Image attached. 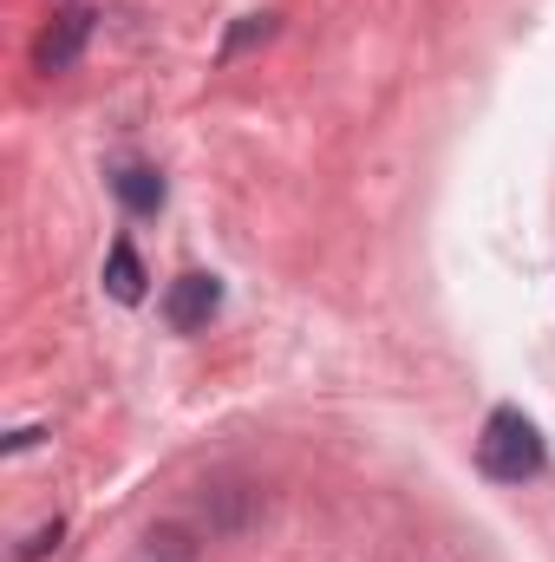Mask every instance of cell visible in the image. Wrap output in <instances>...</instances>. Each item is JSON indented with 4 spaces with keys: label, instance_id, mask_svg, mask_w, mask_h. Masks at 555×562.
Returning <instances> with one entry per match:
<instances>
[{
    "label": "cell",
    "instance_id": "cell-1",
    "mask_svg": "<svg viewBox=\"0 0 555 562\" xmlns=\"http://www.w3.org/2000/svg\"><path fill=\"white\" fill-rule=\"evenodd\" d=\"M477 464L497 484H523V477H536L550 464V445H543V431H536V419L523 406H497L484 419V438H477Z\"/></svg>",
    "mask_w": 555,
    "mask_h": 562
},
{
    "label": "cell",
    "instance_id": "cell-2",
    "mask_svg": "<svg viewBox=\"0 0 555 562\" xmlns=\"http://www.w3.org/2000/svg\"><path fill=\"white\" fill-rule=\"evenodd\" d=\"M216 307H223V281L203 276V269H190V276H177L170 288H163V321H170L177 334L209 327V321H216Z\"/></svg>",
    "mask_w": 555,
    "mask_h": 562
},
{
    "label": "cell",
    "instance_id": "cell-3",
    "mask_svg": "<svg viewBox=\"0 0 555 562\" xmlns=\"http://www.w3.org/2000/svg\"><path fill=\"white\" fill-rule=\"evenodd\" d=\"M92 7H66L46 33H39V46H33V66L39 72H72L79 66V53H86V40H92Z\"/></svg>",
    "mask_w": 555,
    "mask_h": 562
},
{
    "label": "cell",
    "instance_id": "cell-4",
    "mask_svg": "<svg viewBox=\"0 0 555 562\" xmlns=\"http://www.w3.org/2000/svg\"><path fill=\"white\" fill-rule=\"evenodd\" d=\"M112 190H118V203H125L132 216H157V210H163V177H157L150 164H125V170L112 177Z\"/></svg>",
    "mask_w": 555,
    "mask_h": 562
},
{
    "label": "cell",
    "instance_id": "cell-5",
    "mask_svg": "<svg viewBox=\"0 0 555 562\" xmlns=\"http://www.w3.org/2000/svg\"><path fill=\"white\" fill-rule=\"evenodd\" d=\"M105 294H112V301H125V307L144 301V262H138V249H132L125 236H118V243H112V256H105Z\"/></svg>",
    "mask_w": 555,
    "mask_h": 562
},
{
    "label": "cell",
    "instance_id": "cell-6",
    "mask_svg": "<svg viewBox=\"0 0 555 562\" xmlns=\"http://www.w3.org/2000/svg\"><path fill=\"white\" fill-rule=\"evenodd\" d=\"M269 33H275V13H249V20H242V26H236V33H229V46H223V53H229V59H236V53H242V46H256V40H269Z\"/></svg>",
    "mask_w": 555,
    "mask_h": 562
},
{
    "label": "cell",
    "instance_id": "cell-7",
    "mask_svg": "<svg viewBox=\"0 0 555 562\" xmlns=\"http://www.w3.org/2000/svg\"><path fill=\"white\" fill-rule=\"evenodd\" d=\"M46 550H59V517H53V524H39V530L20 543V562H39Z\"/></svg>",
    "mask_w": 555,
    "mask_h": 562
}]
</instances>
